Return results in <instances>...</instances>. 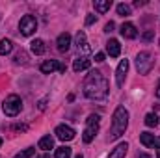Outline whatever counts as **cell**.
Returning a JSON list of instances; mask_svg holds the SVG:
<instances>
[{
	"label": "cell",
	"instance_id": "cell-1",
	"mask_svg": "<svg viewBox=\"0 0 160 158\" xmlns=\"http://www.w3.org/2000/svg\"><path fill=\"white\" fill-rule=\"evenodd\" d=\"M108 80L104 78L99 71H89L84 82V95L91 101H104L108 97Z\"/></svg>",
	"mask_w": 160,
	"mask_h": 158
},
{
	"label": "cell",
	"instance_id": "cell-2",
	"mask_svg": "<svg viewBox=\"0 0 160 158\" xmlns=\"http://www.w3.org/2000/svg\"><path fill=\"white\" fill-rule=\"evenodd\" d=\"M128 126V112L125 110V106H118L112 117V130H110V140H118L125 134Z\"/></svg>",
	"mask_w": 160,
	"mask_h": 158
},
{
	"label": "cell",
	"instance_id": "cell-3",
	"mask_svg": "<svg viewBox=\"0 0 160 158\" xmlns=\"http://www.w3.org/2000/svg\"><path fill=\"white\" fill-rule=\"evenodd\" d=\"M99 121H101L99 114H91L86 119V128H84V134H82L84 143H91L93 141V138L97 136V130H99Z\"/></svg>",
	"mask_w": 160,
	"mask_h": 158
},
{
	"label": "cell",
	"instance_id": "cell-4",
	"mask_svg": "<svg viewBox=\"0 0 160 158\" xmlns=\"http://www.w3.org/2000/svg\"><path fill=\"white\" fill-rule=\"evenodd\" d=\"M2 110H4V114L9 116V117L19 116V112L22 110V101H21V97H19V95H9V97L2 102Z\"/></svg>",
	"mask_w": 160,
	"mask_h": 158
},
{
	"label": "cell",
	"instance_id": "cell-5",
	"mask_svg": "<svg viewBox=\"0 0 160 158\" xmlns=\"http://www.w3.org/2000/svg\"><path fill=\"white\" fill-rule=\"evenodd\" d=\"M153 65H155V62H153V56L149 52H140L136 56V67H138L140 75H149Z\"/></svg>",
	"mask_w": 160,
	"mask_h": 158
},
{
	"label": "cell",
	"instance_id": "cell-6",
	"mask_svg": "<svg viewBox=\"0 0 160 158\" xmlns=\"http://www.w3.org/2000/svg\"><path fill=\"white\" fill-rule=\"evenodd\" d=\"M19 30L22 36H32L36 30H38V21L34 15H24L19 22Z\"/></svg>",
	"mask_w": 160,
	"mask_h": 158
},
{
	"label": "cell",
	"instance_id": "cell-7",
	"mask_svg": "<svg viewBox=\"0 0 160 158\" xmlns=\"http://www.w3.org/2000/svg\"><path fill=\"white\" fill-rule=\"evenodd\" d=\"M54 71H60V73H65V65H62L58 60H48L45 63H41V73L43 75H50Z\"/></svg>",
	"mask_w": 160,
	"mask_h": 158
},
{
	"label": "cell",
	"instance_id": "cell-8",
	"mask_svg": "<svg viewBox=\"0 0 160 158\" xmlns=\"http://www.w3.org/2000/svg\"><path fill=\"white\" fill-rule=\"evenodd\" d=\"M54 134H56V138L62 140V141H71V140L75 138V130H73L71 126H67V125H60V126H56Z\"/></svg>",
	"mask_w": 160,
	"mask_h": 158
},
{
	"label": "cell",
	"instance_id": "cell-9",
	"mask_svg": "<svg viewBox=\"0 0 160 158\" xmlns=\"http://www.w3.org/2000/svg\"><path fill=\"white\" fill-rule=\"evenodd\" d=\"M127 71H128V60H121L119 65H118V71H116V84L118 86H123L125 84V78H127Z\"/></svg>",
	"mask_w": 160,
	"mask_h": 158
},
{
	"label": "cell",
	"instance_id": "cell-10",
	"mask_svg": "<svg viewBox=\"0 0 160 158\" xmlns=\"http://www.w3.org/2000/svg\"><path fill=\"white\" fill-rule=\"evenodd\" d=\"M56 45H58V50H60V52H67V50L71 48V36H69L67 32L60 34V36H58V41H56Z\"/></svg>",
	"mask_w": 160,
	"mask_h": 158
},
{
	"label": "cell",
	"instance_id": "cell-11",
	"mask_svg": "<svg viewBox=\"0 0 160 158\" xmlns=\"http://www.w3.org/2000/svg\"><path fill=\"white\" fill-rule=\"evenodd\" d=\"M121 36L127 37V39H134V37L138 36V30H136V26H134L132 22H123V26H121Z\"/></svg>",
	"mask_w": 160,
	"mask_h": 158
},
{
	"label": "cell",
	"instance_id": "cell-12",
	"mask_svg": "<svg viewBox=\"0 0 160 158\" xmlns=\"http://www.w3.org/2000/svg\"><path fill=\"white\" fill-rule=\"evenodd\" d=\"M89 65H91V60H88L86 56H80V58H77V60L73 62V71H75V73L86 71V69H89Z\"/></svg>",
	"mask_w": 160,
	"mask_h": 158
},
{
	"label": "cell",
	"instance_id": "cell-13",
	"mask_svg": "<svg viewBox=\"0 0 160 158\" xmlns=\"http://www.w3.org/2000/svg\"><path fill=\"white\" fill-rule=\"evenodd\" d=\"M77 48H78V52H82V54H88L89 52V45H88V39H86V34L84 32H78L77 34Z\"/></svg>",
	"mask_w": 160,
	"mask_h": 158
},
{
	"label": "cell",
	"instance_id": "cell-14",
	"mask_svg": "<svg viewBox=\"0 0 160 158\" xmlns=\"http://www.w3.org/2000/svg\"><path fill=\"white\" fill-rule=\"evenodd\" d=\"M106 52L112 56V58H118L121 52V45L118 39H110L108 43H106Z\"/></svg>",
	"mask_w": 160,
	"mask_h": 158
},
{
	"label": "cell",
	"instance_id": "cell-15",
	"mask_svg": "<svg viewBox=\"0 0 160 158\" xmlns=\"http://www.w3.org/2000/svg\"><path fill=\"white\" fill-rule=\"evenodd\" d=\"M127 151H128V143H127V141H123V143H119V145L110 153V156H108V158H125Z\"/></svg>",
	"mask_w": 160,
	"mask_h": 158
},
{
	"label": "cell",
	"instance_id": "cell-16",
	"mask_svg": "<svg viewBox=\"0 0 160 158\" xmlns=\"http://www.w3.org/2000/svg\"><path fill=\"white\" fill-rule=\"evenodd\" d=\"M140 141H142L145 147H155V145H157V141H158V138H155V134L143 132V134H140Z\"/></svg>",
	"mask_w": 160,
	"mask_h": 158
},
{
	"label": "cell",
	"instance_id": "cell-17",
	"mask_svg": "<svg viewBox=\"0 0 160 158\" xmlns=\"http://www.w3.org/2000/svg\"><path fill=\"white\" fill-rule=\"evenodd\" d=\"M93 7H95V11H99V13H106V11L112 7V0H95V2H93Z\"/></svg>",
	"mask_w": 160,
	"mask_h": 158
},
{
	"label": "cell",
	"instance_id": "cell-18",
	"mask_svg": "<svg viewBox=\"0 0 160 158\" xmlns=\"http://www.w3.org/2000/svg\"><path fill=\"white\" fill-rule=\"evenodd\" d=\"M30 50H32V54H36V56H41L43 52H45V43L43 39H34L30 43Z\"/></svg>",
	"mask_w": 160,
	"mask_h": 158
},
{
	"label": "cell",
	"instance_id": "cell-19",
	"mask_svg": "<svg viewBox=\"0 0 160 158\" xmlns=\"http://www.w3.org/2000/svg\"><path fill=\"white\" fill-rule=\"evenodd\" d=\"M39 149L43 151H48V149H54V138L48 134V136H43L39 140Z\"/></svg>",
	"mask_w": 160,
	"mask_h": 158
},
{
	"label": "cell",
	"instance_id": "cell-20",
	"mask_svg": "<svg viewBox=\"0 0 160 158\" xmlns=\"http://www.w3.org/2000/svg\"><path fill=\"white\" fill-rule=\"evenodd\" d=\"M13 50V43L9 39H2L0 41V56H6Z\"/></svg>",
	"mask_w": 160,
	"mask_h": 158
},
{
	"label": "cell",
	"instance_id": "cell-21",
	"mask_svg": "<svg viewBox=\"0 0 160 158\" xmlns=\"http://www.w3.org/2000/svg\"><path fill=\"white\" fill-rule=\"evenodd\" d=\"M54 158H71V147H67V145L58 147L54 153Z\"/></svg>",
	"mask_w": 160,
	"mask_h": 158
},
{
	"label": "cell",
	"instance_id": "cell-22",
	"mask_svg": "<svg viewBox=\"0 0 160 158\" xmlns=\"http://www.w3.org/2000/svg\"><path fill=\"white\" fill-rule=\"evenodd\" d=\"M34 155H36V149H34V147H28V149H24V151L17 153L13 158H32Z\"/></svg>",
	"mask_w": 160,
	"mask_h": 158
},
{
	"label": "cell",
	"instance_id": "cell-23",
	"mask_svg": "<svg viewBox=\"0 0 160 158\" xmlns=\"http://www.w3.org/2000/svg\"><path fill=\"white\" fill-rule=\"evenodd\" d=\"M145 125L147 126H157L158 125V116L157 114H147L145 116Z\"/></svg>",
	"mask_w": 160,
	"mask_h": 158
},
{
	"label": "cell",
	"instance_id": "cell-24",
	"mask_svg": "<svg viewBox=\"0 0 160 158\" xmlns=\"http://www.w3.org/2000/svg\"><path fill=\"white\" fill-rule=\"evenodd\" d=\"M130 6H127V4H119L118 6V13H119L121 17H127V15H130Z\"/></svg>",
	"mask_w": 160,
	"mask_h": 158
},
{
	"label": "cell",
	"instance_id": "cell-25",
	"mask_svg": "<svg viewBox=\"0 0 160 158\" xmlns=\"http://www.w3.org/2000/svg\"><path fill=\"white\" fill-rule=\"evenodd\" d=\"M24 60H26V56H24V54H22V52H19V54H17V56H15V63H21V62H22V63H24Z\"/></svg>",
	"mask_w": 160,
	"mask_h": 158
},
{
	"label": "cell",
	"instance_id": "cell-26",
	"mask_svg": "<svg viewBox=\"0 0 160 158\" xmlns=\"http://www.w3.org/2000/svg\"><path fill=\"white\" fill-rule=\"evenodd\" d=\"M95 21H97V17H95V15H88V17H86V24H88V26H89V24H93Z\"/></svg>",
	"mask_w": 160,
	"mask_h": 158
},
{
	"label": "cell",
	"instance_id": "cell-27",
	"mask_svg": "<svg viewBox=\"0 0 160 158\" xmlns=\"http://www.w3.org/2000/svg\"><path fill=\"white\" fill-rule=\"evenodd\" d=\"M95 62H99V63L104 62V54H102V52H97V54H95Z\"/></svg>",
	"mask_w": 160,
	"mask_h": 158
},
{
	"label": "cell",
	"instance_id": "cell-28",
	"mask_svg": "<svg viewBox=\"0 0 160 158\" xmlns=\"http://www.w3.org/2000/svg\"><path fill=\"white\" fill-rule=\"evenodd\" d=\"M151 39H153V30H149V32L143 36V41H151Z\"/></svg>",
	"mask_w": 160,
	"mask_h": 158
},
{
	"label": "cell",
	"instance_id": "cell-29",
	"mask_svg": "<svg viewBox=\"0 0 160 158\" xmlns=\"http://www.w3.org/2000/svg\"><path fill=\"white\" fill-rule=\"evenodd\" d=\"M114 30V22H108L106 26H104V32H112Z\"/></svg>",
	"mask_w": 160,
	"mask_h": 158
},
{
	"label": "cell",
	"instance_id": "cell-30",
	"mask_svg": "<svg viewBox=\"0 0 160 158\" xmlns=\"http://www.w3.org/2000/svg\"><path fill=\"white\" fill-rule=\"evenodd\" d=\"M138 158H151V156H149V155H145V153H140V155H138Z\"/></svg>",
	"mask_w": 160,
	"mask_h": 158
},
{
	"label": "cell",
	"instance_id": "cell-31",
	"mask_svg": "<svg viewBox=\"0 0 160 158\" xmlns=\"http://www.w3.org/2000/svg\"><path fill=\"white\" fill-rule=\"evenodd\" d=\"M157 97L160 99V82H158V86H157Z\"/></svg>",
	"mask_w": 160,
	"mask_h": 158
},
{
	"label": "cell",
	"instance_id": "cell-32",
	"mask_svg": "<svg viewBox=\"0 0 160 158\" xmlns=\"http://www.w3.org/2000/svg\"><path fill=\"white\" fill-rule=\"evenodd\" d=\"M157 147H158V158H160V140L157 141Z\"/></svg>",
	"mask_w": 160,
	"mask_h": 158
},
{
	"label": "cell",
	"instance_id": "cell-33",
	"mask_svg": "<svg viewBox=\"0 0 160 158\" xmlns=\"http://www.w3.org/2000/svg\"><path fill=\"white\" fill-rule=\"evenodd\" d=\"M38 158H50V155H41V156H38Z\"/></svg>",
	"mask_w": 160,
	"mask_h": 158
},
{
	"label": "cell",
	"instance_id": "cell-34",
	"mask_svg": "<svg viewBox=\"0 0 160 158\" xmlns=\"http://www.w3.org/2000/svg\"><path fill=\"white\" fill-rule=\"evenodd\" d=\"M75 158H84V156H82V155H78V156H75Z\"/></svg>",
	"mask_w": 160,
	"mask_h": 158
},
{
	"label": "cell",
	"instance_id": "cell-35",
	"mask_svg": "<svg viewBox=\"0 0 160 158\" xmlns=\"http://www.w3.org/2000/svg\"><path fill=\"white\" fill-rule=\"evenodd\" d=\"M0 145H2V138H0Z\"/></svg>",
	"mask_w": 160,
	"mask_h": 158
}]
</instances>
